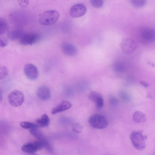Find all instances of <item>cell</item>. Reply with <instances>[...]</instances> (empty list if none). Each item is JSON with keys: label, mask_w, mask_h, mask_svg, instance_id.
<instances>
[{"label": "cell", "mask_w": 155, "mask_h": 155, "mask_svg": "<svg viewBox=\"0 0 155 155\" xmlns=\"http://www.w3.org/2000/svg\"><path fill=\"white\" fill-rule=\"evenodd\" d=\"M92 6L96 8H99L103 5L104 0H90Z\"/></svg>", "instance_id": "obj_23"}, {"label": "cell", "mask_w": 155, "mask_h": 155, "mask_svg": "<svg viewBox=\"0 0 155 155\" xmlns=\"http://www.w3.org/2000/svg\"><path fill=\"white\" fill-rule=\"evenodd\" d=\"M140 83L142 85L145 87H147L149 86V84L143 81H140Z\"/></svg>", "instance_id": "obj_31"}, {"label": "cell", "mask_w": 155, "mask_h": 155, "mask_svg": "<svg viewBox=\"0 0 155 155\" xmlns=\"http://www.w3.org/2000/svg\"><path fill=\"white\" fill-rule=\"evenodd\" d=\"M109 98V102L110 105L112 106H115L118 104V100L115 97L111 96Z\"/></svg>", "instance_id": "obj_28"}, {"label": "cell", "mask_w": 155, "mask_h": 155, "mask_svg": "<svg viewBox=\"0 0 155 155\" xmlns=\"http://www.w3.org/2000/svg\"><path fill=\"white\" fill-rule=\"evenodd\" d=\"M134 121L137 123H141L145 122L147 119L146 115L139 111H135L133 116Z\"/></svg>", "instance_id": "obj_16"}, {"label": "cell", "mask_w": 155, "mask_h": 155, "mask_svg": "<svg viewBox=\"0 0 155 155\" xmlns=\"http://www.w3.org/2000/svg\"><path fill=\"white\" fill-rule=\"evenodd\" d=\"M103 97L102 95L98 92L93 91L89 94V98L91 101L95 103L101 97Z\"/></svg>", "instance_id": "obj_22"}, {"label": "cell", "mask_w": 155, "mask_h": 155, "mask_svg": "<svg viewBox=\"0 0 155 155\" xmlns=\"http://www.w3.org/2000/svg\"><path fill=\"white\" fill-rule=\"evenodd\" d=\"M50 119L48 115L44 114L36 119L35 123L39 127L48 126L49 124Z\"/></svg>", "instance_id": "obj_15"}, {"label": "cell", "mask_w": 155, "mask_h": 155, "mask_svg": "<svg viewBox=\"0 0 155 155\" xmlns=\"http://www.w3.org/2000/svg\"><path fill=\"white\" fill-rule=\"evenodd\" d=\"M131 5L137 8L143 7L146 4L147 0H129Z\"/></svg>", "instance_id": "obj_21"}, {"label": "cell", "mask_w": 155, "mask_h": 155, "mask_svg": "<svg viewBox=\"0 0 155 155\" xmlns=\"http://www.w3.org/2000/svg\"><path fill=\"white\" fill-rule=\"evenodd\" d=\"M83 127L79 124L74 125L72 128L73 131L76 133H81Z\"/></svg>", "instance_id": "obj_27"}, {"label": "cell", "mask_w": 155, "mask_h": 155, "mask_svg": "<svg viewBox=\"0 0 155 155\" xmlns=\"http://www.w3.org/2000/svg\"><path fill=\"white\" fill-rule=\"evenodd\" d=\"M38 97L40 100L46 101L50 98L51 94L48 87L45 86H41L38 88L36 92Z\"/></svg>", "instance_id": "obj_12"}, {"label": "cell", "mask_w": 155, "mask_h": 155, "mask_svg": "<svg viewBox=\"0 0 155 155\" xmlns=\"http://www.w3.org/2000/svg\"><path fill=\"white\" fill-rule=\"evenodd\" d=\"M113 69L115 72L118 73H122L126 71V67L125 64L120 61L114 62L112 65Z\"/></svg>", "instance_id": "obj_17"}, {"label": "cell", "mask_w": 155, "mask_h": 155, "mask_svg": "<svg viewBox=\"0 0 155 155\" xmlns=\"http://www.w3.org/2000/svg\"><path fill=\"white\" fill-rule=\"evenodd\" d=\"M44 148L43 142L41 141L31 142L24 144L21 150L24 152L29 154L33 153L38 150Z\"/></svg>", "instance_id": "obj_6"}, {"label": "cell", "mask_w": 155, "mask_h": 155, "mask_svg": "<svg viewBox=\"0 0 155 155\" xmlns=\"http://www.w3.org/2000/svg\"><path fill=\"white\" fill-rule=\"evenodd\" d=\"M39 35L36 33H25L19 40L20 43L23 45H32L39 39Z\"/></svg>", "instance_id": "obj_10"}, {"label": "cell", "mask_w": 155, "mask_h": 155, "mask_svg": "<svg viewBox=\"0 0 155 155\" xmlns=\"http://www.w3.org/2000/svg\"><path fill=\"white\" fill-rule=\"evenodd\" d=\"M85 6L81 3L73 5L69 10L71 16L73 18H78L84 15L86 12Z\"/></svg>", "instance_id": "obj_8"}, {"label": "cell", "mask_w": 155, "mask_h": 155, "mask_svg": "<svg viewBox=\"0 0 155 155\" xmlns=\"http://www.w3.org/2000/svg\"><path fill=\"white\" fill-rule=\"evenodd\" d=\"M0 101H1H1H2V90L1 89H0Z\"/></svg>", "instance_id": "obj_32"}, {"label": "cell", "mask_w": 155, "mask_h": 155, "mask_svg": "<svg viewBox=\"0 0 155 155\" xmlns=\"http://www.w3.org/2000/svg\"><path fill=\"white\" fill-rule=\"evenodd\" d=\"M59 16V13L57 11L48 10L39 15L38 21L41 25H50L55 23L58 20Z\"/></svg>", "instance_id": "obj_1"}, {"label": "cell", "mask_w": 155, "mask_h": 155, "mask_svg": "<svg viewBox=\"0 0 155 155\" xmlns=\"http://www.w3.org/2000/svg\"><path fill=\"white\" fill-rule=\"evenodd\" d=\"M8 25L6 20L3 18H0V35L5 34L8 29Z\"/></svg>", "instance_id": "obj_19"}, {"label": "cell", "mask_w": 155, "mask_h": 155, "mask_svg": "<svg viewBox=\"0 0 155 155\" xmlns=\"http://www.w3.org/2000/svg\"><path fill=\"white\" fill-rule=\"evenodd\" d=\"M71 107V104L69 102L63 101L52 109L51 113L54 114L68 109Z\"/></svg>", "instance_id": "obj_13"}, {"label": "cell", "mask_w": 155, "mask_h": 155, "mask_svg": "<svg viewBox=\"0 0 155 155\" xmlns=\"http://www.w3.org/2000/svg\"><path fill=\"white\" fill-rule=\"evenodd\" d=\"M24 31L20 29H16L10 31L7 35L8 39L12 41L19 40L25 34Z\"/></svg>", "instance_id": "obj_14"}, {"label": "cell", "mask_w": 155, "mask_h": 155, "mask_svg": "<svg viewBox=\"0 0 155 155\" xmlns=\"http://www.w3.org/2000/svg\"><path fill=\"white\" fill-rule=\"evenodd\" d=\"M8 100L11 105L13 107H18L21 106L23 103L24 96L21 91L14 90L9 94Z\"/></svg>", "instance_id": "obj_5"}, {"label": "cell", "mask_w": 155, "mask_h": 155, "mask_svg": "<svg viewBox=\"0 0 155 155\" xmlns=\"http://www.w3.org/2000/svg\"><path fill=\"white\" fill-rule=\"evenodd\" d=\"M61 48L64 54L69 56H74L78 52V50L76 46L68 42L62 43L61 45Z\"/></svg>", "instance_id": "obj_11"}, {"label": "cell", "mask_w": 155, "mask_h": 155, "mask_svg": "<svg viewBox=\"0 0 155 155\" xmlns=\"http://www.w3.org/2000/svg\"><path fill=\"white\" fill-rule=\"evenodd\" d=\"M130 137L133 146L136 149L141 150L145 148V138L140 132L135 131H133L130 134Z\"/></svg>", "instance_id": "obj_3"}, {"label": "cell", "mask_w": 155, "mask_h": 155, "mask_svg": "<svg viewBox=\"0 0 155 155\" xmlns=\"http://www.w3.org/2000/svg\"><path fill=\"white\" fill-rule=\"evenodd\" d=\"M30 132L38 140L44 141L47 140L43 133L38 130V128L31 129L30 130Z\"/></svg>", "instance_id": "obj_18"}, {"label": "cell", "mask_w": 155, "mask_h": 155, "mask_svg": "<svg viewBox=\"0 0 155 155\" xmlns=\"http://www.w3.org/2000/svg\"><path fill=\"white\" fill-rule=\"evenodd\" d=\"M120 97L124 100H127L129 99L128 94L125 91H121L120 93Z\"/></svg>", "instance_id": "obj_30"}, {"label": "cell", "mask_w": 155, "mask_h": 155, "mask_svg": "<svg viewBox=\"0 0 155 155\" xmlns=\"http://www.w3.org/2000/svg\"><path fill=\"white\" fill-rule=\"evenodd\" d=\"M24 71L25 76L30 80H35L38 77V69L33 64L28 63L25 64L24 67Z\"/></svg>", "instance_id": "obj_9"}, {"label": "cell", "mask_w": 155, "mask_h": 155, "mask_svg": "<svg viewBox=\"0 0 155 155\" xmlns=\"http://www.w3.org/2000/svg\"><path fill=\"white\" fill-rule=\"evenodd\" d=\"M29 0H18L19 5L22 8H25L28 5Z\"/></svg>", "instance_id": "obj_25"}, {"label": "cell", "mask_w": 155, "mask_h": 155, "mask_svg": "<svg viewBox=\"0 0 155 155\" xmlns=\"http://www.w3.org/2000/svg\"><path fill=\"white\" fill-rule=\"evenodd\" d=\"M122 51L124 53L130 54L134 52L137 48V45L132 39L127 38L123 39L120 44Z\"/></svg>", "instance_id": "obj_7"}, {"label": "cell", "mask_w": 155, "mask_h": 155, "mask_svg": "<svg viewBox=\"0 0 155 155\" xmlns=\"http://www.w3.org/2000/svg\"><path fill=\"white\" fill-rule=\"evenodd\" d=\"M8 41L7 39L4 37H1L0 38V47L4 48L8 45Z\"/></svg>", "instance_id": "obj_29"}, {"label": "cell", "mask_w": 155, "mask_h": 155, "mask_svg": "<svg viewBox=\"0 0 155 155\" xmlns=\"http://www.w3.org/2000/svg\"><path fill=\"white\" fill-rule=\"evenodd\" d=\"M88 122L93 127L99 129L105 128L108 124L106 118L99 114H94L90 116L88 119Z\"/></svg>", "instance_id": "obj_2"}, {"label": "cell", "mask_w": 155, "mask_h": 155, "mask_svg": "<svg viewBox=\"0 0 155 155\" xmlns=\"http://www.w3.org/2000/svg\"><path fill=\"white\" fill-rule=\"evenodd\" d=\"M95 103L97 108L98 109L102 108L104 105V101L103 97L100 98Z\"/></svg>", "instance_id": "obj_26"}, {"label": "cell", "mask_w": 155, "mask_h": 155, "mask_svg": "<svg viewBox=\"0 0 155 155\" xmlns=\"http://www.w3.org/2000/svg\"><path fill=\"white\" fill-rule=\"evenodd\" d=\"M20 126L22 128L25 129H31L38 128V126L35 123H34L29 122L22 121L20 124Z\"/></svg>", "instance_id": "obj_20"}, {"label": "cell", "mask_w": 155, "mask_h": 155, "mask_svg": "<svg viewBox=\"0 0 155 155\" xmlns=\"http://www.w3.org/2000/svg\"><path fill=\"white\" fill-rule=\"evenodd\" d=\"M141 41L144 44L155 42V29L150 27H145L140 30V33Z\"/></svg>", "instance_id": "obj_4"}, {"label": "cell", "mask_w": 155, "mask_h": 155, "mask_svg": "<svg viewBox=\"0 0 155 155\" xmlns=\"http://www.w3.org/2000/svg\"><path fill=\"white\" fill-rule=\"evenodd\" d=\"M8 74V71L7 68L5 66H2L0 68V78L3 79L5 78Z\"/></svg>", "instance_id": "obj_24"}]
</instances>
